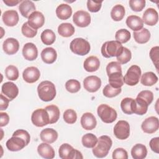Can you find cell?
Wrapping results in <instances>:
<instances>
[{
    "mask_svg": "<svg viewBox=\"0 0 159 159\" xmlns=\"http://www.w3.org/2000/svg\"><path fill=\"white\" fill-rule=\"evenodd\" d=\"M37 93L39 98L45 102L53 100L56 96L55 84L49 81H42L37 87Z\"/></svg>",
    "mask_w": 159,
    "mask_h": 159,
    "instance_id": "6da1fadb",
    "label": "cell"
},
{
    "mask_svg": "<svg viewBox=\"0 0 159 159\" xmlns=\"http://www.w3.org/2000/svg\"><path fill=\"white\" fill-rule=\"evenodd\" d=\"M112 145L111 139L107 135H102L98 139L96 145L93 148V153L98 158H104L109 153Z\"/></svg>",
    "mask_w": 159,
    "mask_h": 159,
    "instance_id": "7a4b0ae2",
    "label": "cell"
},
{
    "mask_svg": "<svg viewBox=\"0 0 159 159\" xmlns=\"http://www.w3.org/2000/svg\"><path fill=\"white\" fill-rule=\"evenodd\" d=\"M124 47L117 40L107 41L101 47V53L105 58L117 57L122 52Z\"/></svg>",
    "mask_w": 159,
    "mask_h": 159,
    "instance_id": "3957f363",
    "label": "cell"
},
{
    "mask_svg": "<svg viewBox=\"0 0 159 159\" xmlns=\"http://www.w3.org/2000/svg\"><path fill=\"white\" fill-rule=\"evenodd\" d=\"M97 112L101 120L107 124L114 122L117 117L116 111L106 104H100L98 107Z\"/></svg>",
    "mask_w": 159,
    "mask_h": 159,
    "instance_id": "277c9868",
    "label": "cell"
},
{
    "mask_svg": "<svg viewBox=\"0 0 159 159\" xmlns=\"http://www.w3.org/2000/svg\"><path fill=\"white\" fill-rule=\"evenodd\" d=\"M70 48L73 53L81 56L88 54L91 49L89 43L83 38L73 39L70 43Z\"/></svg>",
    "mask_w": 159,
    "mask_h": 159,
    "instance_id": "5b68a950",
    "label": "cell"
},
{
    "mask_svg": "<svg viewBox=\"0 0 159 159\" xmlns=\"http://www.w3.org/2000/svg\"><path fill=\"white\" fill-rule=\"evenodd\" d=\"M59 157L62 159L83 158L81 153L68 143H63L58 150Z\"/></svg>",
    "mask_w": 159,
    "mask_h": 159,
    "instance_id": "8992f818",
    "label": "cell"
},
{
    "mask_svg": "<svg viewBox=\"0 0 159 159\" xmlns=\"http://www.w3.org/2000/svg\"><path fill=\"white\" fill-rule=\"evenodd\" d=\"M140 76V68L135 65H132L128 69L124 77H123L124 83L129 86H135L139 82Z\"/></svg>",
    "mask_w": 159,
    "mask_h": 159,
    "instance_id": "52a82bcc",
    "label": "cell"
},
{
    "mask_svg": "<svg viewBox=\"0 0 159 159\" xmlns=\"http://www.w3.org/2000/svg\"><path fill=\"white\" fill-rule=\"evenodd\" d=\"M31 120L34 125L37 127H42L48 124L49 116L45 109H37L35 110L31 116Z\"/></svg>",
    "mask_w": 159,
    "mask_h": 159,
    "instance_id": "ba28073f",
    "label": "cell"
},
{
    "mask_svg": "<svg viewBox=\"0 0 159 159\" xmlns=\"http://www.w3.org/2000/svg\"><path fill=\"white\" fill-rule=\"evenodd\" d=\"M114 134L119 140L127 139L130 135V125L128 122L119 120L114 127Z\"/></svg>",
    "mask_w": 159,
    "mask_h": 159,
    "instance_id": "9c48e42d",
    "label": "cell"
},
{
    "mask_svg": "<svg viewBox=\"0 0 159 159\" xmlns=\"http://www.w3.org/2000/svg\"><path fill=\"white\" fill-rule=\"evenodd\" d=\"M73 20L78 27H86L91 23V16L88 12L80 10L75 12L73 16Z\"/></svg>",
    "mask_w": 159,
    "mask_h": 159,
    "instance_id": "30bf717a",
    "label": "cell"
},
{
    "mask_svg": "<svg viewBox=\"0 0 159 159\" xmlns=\"http://www.w3.org/2000/svg\"><path fill=\"white\" fill-rule=\"evenodd\" d=\"M6 145L9 150L17 152L24 148L27 144L25 140L20 136L12 135V137L6 142Z\"/></svg>",
    "mask_w": 159,
    "mask_h": 159,
    "instance_id": "8fae6325",
    "label": "cell"
},
{
    "mask_svg": "<svg viewBox=\"0 0 159 159\" xmlns=\"http://www.w3.org/2000/svg\"><path fill=\"white\" fill-rule=\"evenodd\" d=\"M141 128L145 133L149 134L155 133L159 128L158 119L155 116L147 117L143 121Z\"/></svg>",
    "mask_w": 159,
    "mask_h": 159,
    "instance_id": "7c38bea8",
    "label": "cell"
},
{
    "mask_svg": "<svg viewBox=\"0 0 159 159\" xmlns=\"http://www.w3.org/2000/svg\"><path fill=\"white\" fill-rule=\"evenodd\" d=\"M84 89L90 93L96 92L101 86V79L94 75L87 76L83 80Z\"/></svg>",
    "mask_w": 159,
    "mask_h": 159,
    "instance_id": "4fadbf2b",
    "label": "cell"
},
{
    "mask_svg": "<svg viewBox=\"0 0 159 159\" xmlns=\"http://www.w3.org/2000/svg\"><path fill=\"white\" fill-rule=\"evenodd\" d=\"M1 93L6 96L10 101H12L17 96L19 89L14 83L8 81L2 85Z\"/></svg>",
    "mask_w": 159,
    "mask_h": 159,
    "instance_id": "5bb4252c",
    "label": "cell"
},
{
    "mask_svg": "<svg viewBox=\"0 0 159 159\" xmlns=\"http://www.w3.org/2000/svg\"><path fill=\"white\" fill-rule=\"evenodd\" d=\"M40 76L39 70L35 66H30L25 68L22 73V77L24 81L28 83L36 82Z\"/></svg>",
    "mask_w": 159,
    "mask_h": 159,
    "instance_id": "9a60e30c",
    "label": "cell"
},
{
    "mask_svg": "<svg viewBox=\"0 0 159 159\" xmlns=\"http://www.w3.org/2000/svg\"><path fill=\"white\" fill-rule=\"evenodd\" d=\"M28 24L34 29L42 27L45 23V17L43 14L39 11H34L28 18Z\"/></svg>",
    "mask_w": 159,
    "mask_h": 159,
    "instance_id": "2e32d148",
    "label": "cell"
},
{
    "mask_svg": "<svg viewBox=\"0 0 159 159\" xmlns=\"http://www.w3.org/2000/svg\"><path fill=\"white\" fill-rule=\"evenodd\" d=\"M24 58L29 61H33L37 58L38 50L35 44L31 42L25 43L22 48Z\"/></svg>",
    "mask_w": 159,
    "mask_h": 159,
    "instance_id": "e0dca14e",
    "label": "cell"
},
{
    "mask_svg": "<svg viewBox=\"0 0 159 159\" xmlns=\"http://www.w3.org/2000/svg\"><path fill=\"white\" fill-rule=\"evenodd\" d=\"M19 15L15 10H7L2 15V19L4 24L9 27L15 26L19 22Z\"/></svg>",
    "mask_w": 159,
    "mask_h": 159,
    "instance_id": "ac0fdd59",
    "label": "cell"
},
{
    "mask_svg": "<svg viewBox=\"0 0 159 159\" xmlns=\"http://www.w3.org/2000/svg\"><path fill=\"white\" fill-rule=\"evenodd\" d=\"M4 52L7 55H14L16 53L19 48V43L17 39L14 38H7L2 44Z\"/></svg>",
    "mask_w": 159,
    "mask_h": 159,
    "instance_id": "d6986e66",
    "label": "cell"
},
{
    "mask_svg": "<svg viewBox=\"0 0 159 159\" xmlns=\"http://www.w3.org/2000/svg\"><path fill=\"white\" fill-rule=\"evenodd\" d=\"M81 124L84 129L91 130L96 127L97 121L92 113L85 112L81 117Z\"/></svg>",
    "mask_w": 159,
    "mask_h": 159,
    "instance_id": "ffe728a7",
    "label": "cell"
},
{
    "mask_svg": "<svg viewBox=\"0 0 159 159\" xmlns=\"http://www.w3.org/2000/svg\"><path fill=\"white\" fill-rule=\"evenodd\" d=\"M142 20L148 25H155L158 20V14L157 11L153 8H148L143 12Z\"/></svg>",
    "mask_w": 159,
    "mask_h": 159,
    "instance_id": "44dd1931",
    "label": "cell"
},
{
    "mask_svg": "<svg viewBox=\"0 0 159 159\" xmlns=\"http://www.w3.org/2000/svg\"><path fill=\"white\" fill-rule=\"evenodd\" d=\"M37 152L39 155L47 159L53 158L55 155V150L53 147L46 142L42 143L38 146Z\"/></svg>",
    "mask_w": 159,
    "mask_h": 159,
    "instance_id": "7402d4cb",
    "label": "cell"
},
{
    "mask_svg": "<svg viewBox=\"0 0 159 159\" xmlns=\"http://www.w3.org/2000/svg\"><path fill=\"white\" fill-rule=\"evenodd\" d=\"M19 9L21 15L25 17L29 18V16L35 11V6L34 3L29 0L22 1L19 6Z\"/></svg>",
    "mask_w": 159,
    "mask_h": 159,
    "instance_id": "603a6c76",
    "label": "cell"
},
{
    "mask_svg": "<svg viewBox=\"0 0 159 159\" xmlns=\"http://www.w3.org/2000/svg\"><path fill=\"white\" fill-rule=\"evenodd\" d=\"M40 139L48 143H52L55 142L58 138L57 132L52 128H46L43 129L40 134Z\"/></svg>",
    "mask_w": 159,
    "mask_h": 159,
    "instance_id": "cb8c5ba5",
    "label": "cell"
},
{
    "mask_svg": "<svg viewBox=\"0 0 159 159\" xmlns=\"http://www.w3.org/2000/svg\"><path fill=\"white\" fill-rule=\"evenodd\" d=\"M126 24L131 30L134 31H138L143 28V22L140 17L135 15H131L127 17L126 19Z\"/></svg>",
    "mask_w": 159,
    "mask_h": 159,
    "instance_id": "d4e9b609",
    "label": "cell"
},
{
    "mask_svg": "<svg viewBox=\"0 0 159 159\" xmlns=\"http://www.w3.org/2000/svg\"><path fill=\"white\" fill-rule=\"evenodd\" d=\"M42 61L47 64H52L55 61L57 58L56 50L52 47H47L41 52Z\"/></svg>",
    "mask_w": 159,
    "mask_h": 159,
    "instance_id": "484cf974",
    "label": "cell"
},
{
    "mask_svg": "<svg viewBox=\"0 0 159 159\" xmlns=\"http://www.w3.org/2000/svg\"><path fill=\"white\" fill-rule=\"evenodd\" d=\"M83 66L84 70L88 72L96 71L100 66L99 60L96 56H90L84 60Z\"/></svg>",
    "mask_w": 159,
    "mask_h": 159,
    "instance_id": "4316f807",
    "label": "cell"
},
{
    "mask_svg": "<svg viewBox=\"0 0 159 159\" xmlns=\"http://www.w3.org/2000/svg\"><path fill=\"white\" fill-rule=\"evenodd\" d=\"M56 14L58 19L66 20L71 17L72 9L71 6L67 4H61L56 9Z\"/></svg>",
    "mask_w": 159,
    "mask_h": 159,
    "instance_id": "83f0119b",
    "label": "cell"
},
{
    "mask_svg": "<svg viewBox=\"0 0 159 159\" xmlns=\"http://www.w3.org/2000/svg\"><path fill=\"white\" fill-rule=\"evenodd\" d=\"M120 107L122 112L126 114H134L135 109V99L131 98H124L120 102Z\"/></svg>",
    "mask_w": 159,
    "mask_h": 159,
    "instance_id": "f1b7e54d",
    "label": "cell"
},
{
    "mask_svg": "<svg viewBox=\"0 0 159 159\" xmlns=\"http://www.w3.org/2000/svg\"><path fill=\"white\" fill-rule=\"evenodd\" d=\"M133 35L135 41L140 44H143L148 42L151 36L150 32L146 28H142L140 30L134 31Z\"/></svg>",
    "mask_w": 159,
    "mask_h": 159,
    "instance_id": "f546056e",
    "label": "cell"
},
{
    "mask_svg": "<svg viewBox=\"0 0 159 159\" xmlns=\"http://www.w3.org/2000/svg\"><path fill=\"white\" fill-rule=\"evenodd\" d=\"M131 155L134 159L145 158L147 155V147L143 144L137 143L132 148Z\"/></svg>",
    "mask_w": 159,
    "mask_h": 159,
    "instance_id": "4dcf8cb0",
    "label": "cell"
},
{
    "mask_svg": "<svg viewBox=\"0 0 159 159\" xmlns=\"http://www.w3.org/2000/svg\"><path fill=\"white\" fill-rule=\"evenodd\" d=\"M109 84L114 88H120L124 84L122 72H114L108 75Z\"/></svg>",
    "mask_w": 159,
    "mask_h": 159,
    "instance_id": "1f68e13d",
    "label": "cell"
},
{
    "mask_svg": "<svg viewBox=\"0 0 159 159\" xmlns=\"http://www.w3.org/2000/svg\"><path fill=\"white\" fill-rule=\"evenodd\" d=\"M157 76L152 71L144 73L141 77V83L146 86H152L158 81Z\"/></svg>",
    "mask_w": 159,
    "mask_h": 159,
    "instance_id": "d6a6232c",
    "label": "cell"
},
{
    "mask_svg": "<svg viewBox=\"0 0 159 159\" xmlns=\"http://www.w3.org/2000/svg\"><path fill=\"white\" fill-rule=\"evenodd\" d=\"M58 33L63 37H69L75 33V27L70 23H62L58 27Z\"/></svg>",
    "mask_w": 159,
    "mask_h": 159,
    "instance_id": "836d02e7",
    "label": "cell"
},
{
    "mask_svg": "<svg viewBox=\"0 0 159 159\" xmlns=\"http://www.w3.org/2000/svg\"><path fill=\"white\" fill-rule=\"evenodd\" d=\"M45 109L48 114L50 124L57 122L60 117V110L58 107L55 105H49L46 106Z\"/></svg>",
    "mask_w": 159,
    "mask_h": 159,
    "instance_id": "e575fe53",
    "label": "cell"
},
{
    "mask_svg": "<svg viewBox=\"0 0 159 159\" xmlns=\"http://www.w3.org/2000/svg\"><path fill=\"white\" fill-rule=\"evenodd\" d=\"M125 13L124 7L121 4H117L112 7L111 11V16L114 20L120 21L124 18Z\"/></svg>",
    "mask_w": 159,
    "mask_h": 159,
    "instance_id": "d590c367",
    "label": "cell"
},
{
    "mask_svg": "<svg viewBox=\"0 0 159 159\" xmlns=\"http://www.w3.org/2000/svg\"><path fill=\"white\" fill-rule=\"evenodd\" d=\"M40 39L43 43L47 45H50L53 44L55 41L56 35L53 30L50 29H45L42 32Z\"/></svg>",
    "mask_w": 159,
    "mask_h": 159,
    "instance_id": "8d00e7d4",
    "label": "cell"
},
{
    "mask_svg": "<svg viewBox=\"0 0 159 159\" xmlns=\"http://www.w3.org/2000/svg\"><path fill=\"white\" fill-rule=\"evenodd\" d=\"M81 142L84 147L86 148H93L98 142V138L94 134L88 133L82 137Z\"/></svg>",
    "mask_w": 159,
    "mask_h": 159,
    "instance_id": "74e56055",
    "label": "cell"
},
{
    "mask_svg": "<svg viewBox=\"0 0 159 159\" xmlns=\"http://www.w3.org/2000/svg\"><path fill=\"white\" fill-rule=\"evenodd\" d=\"M135 109L134 114L137 115H143L145 114L148 110V106H149L144 100L140 98L137 97L135 99Z\"/></svg>",
    "mask_w": 159,
    "mask_h": 159,
    "instance_id": "f35d334b",
    "label": "cell"
},
{
    "mask_svg": "<svg viewBox=\"0 0 159 159\" xmlns=\"http://www.w3.org/2000/svg\"><path fill=\"white\" fill-rule=\"evenodd\" d=\"M131 37L130 32L125 29L118 30L115 35L116 40L119 42L120 43H124L127 42Z\"/></svg>",
    "mask_w": 159,
    "mask_h": 159,
    "instance_id": "ab89813d",
    "label": "cell"
},
{
    "mask_svg": "<svg viewBox=\"0 0 159 159\" xmlns=\"http://www.w3.org/2000/svg\"><path fill=\"white\" fill-rule=\"evenodd\" d=\"M65 88L68 92L71 93H75L80 91L81 88V84L78 80L71 79L66 82Z\"/></svg>",
    "mask_w": 159,
    "mask_h": 159,
    "instance_id": "60d3db41",
    "label": "cell"
},
{
    "mask_svg": "<svg viewBox=\"0 0 159 159\" xmlns=\"http://www.w3.org/2000/svg\"><path fill=\"white\" fill-rule=\"evenodd\" d=\"M5 75L8 80L15 81L19 78V70L16 66L9 65L5 70Z\"/></svg>",
    "mask_w": 159,
    "mask_h": 159,
    "instance_id": "b9f144b4",
    "label": "cell"
},
{
    "mask_svg": "<svg viewBox=\"0 0 159 159\" xmlns=\"http://www.w3.org/2000/svg\"><path fill=\"white\" fill-rule=\"evenodd\" d=\"M117 62L120 64H125L129 62L132 58V53L130 50L126 47H124L121 53L116 57Z\"/></svg>",
    "mask_w": 159,
    "mask_h": 159,
    "instance_id": "7bdbcfd3",
    "label": "cell"
},
{
    "mask_svg": "<svg viewBox=\"0 0 159 159\" xmlns=\"http://www.w3.org/2000/svg\"><path fill=\"white\" fill-rule=\"evenodd\" d=\"M121 88H114L112 87L109 84H107L102 90V93L104 96L107 98H113L121 93Z\"/></svg>",
    "mask_w": 159,
    "mask_h": 159,
    "instance_id": "ee69618b",
    "label": "cell"
},
{
    "mask_svg": "<svg viewBox=\"0 0 159 159\" xmlns=\"http://www.w3.org/2000/svg\"><path fill=\"white\" fill-rule=\"evenodd\" d=\"M63 119L65 122L68 124H74L77 119L76 112L71 109H66L63 113Z\"/></svg>",
    "mask_w": 159,
    "mask_h": 159,
    "instance_id": "f6af8a7d",
    "label": "cell"
},
{
    "mask_svg": "<svg viewBox=\"0 0 159 159\" xmlns=\"http://www.w3.org/2000/svg\"><path fill=\"white\" fill-rule=\"evenodd\" d=\"M21 31L22 34L25 37L28 38L34 37L37 33V30L34 29L32 27H30L27 22L24 23L21 28Z\"/></svg>",
    "mask_w": 159,
    "mask_h": 159,
    "instance_id": "bcb514c9",
    "label": "cell"
},
{
    "mask_svg": "<svg viewBox=\"0 0 159 159\" xmlns=\"http://www.w3.org/2000/svg\"><path fill=\"white\" fill-rule=\"evenodd\" d=\"M145 0H130L129 6L131 9L135 12H139L143 10L145 6Z\"/></svg>",
    "mask_w": 159,
    "mask_h": 159,
    "instance_id": "7dc6e473",
    "label": "cell"
},
{
    "mask_svg": "<svg viewBox=\"0 0 159 159\" xmlns=\"http://www.w3.org/2000/svg\"><path fill=\"white\" fill-rule=\"evenodd\" d=\"M138 98H141L142 99L144 100L148 105H150L153 99V94L151 91L149 90H143L140 91L137 96Z\"/></svg>",
    "mask_w": 159,
    "mask_h": 159,
    "instance_id": "c3c4849f",
    "label": "cell"
},
{
    "mask_svg": "<svg viewBox=\"0 0 159 159\" xmlns=\"http://www.w3.org/2000/svg\"><path fill=\"white\" fill-rule=\"evenodd\" d=\"M106 72L107 76L114 72H122L120 64L117 61H111L106 66Z\"/></svg>",
    "mask_w": 159,
    "mask_h": 159,
    "instance_id": "681fc988",
    "label": "cell"
},
{
    "mask_svg": "<svg viewBox=\"0 0 159 159\" xmlns=\"http://www.w3.org/2000/svg\"><path fill=\"white\" fill-rule=\"evenodd\" d=\"M102 1H91L88 0L87 1V7L88 10L91 12H98L102 6Z\"/></svg>",
    "mask_w": 159,
    "mask_h": 159,
    "instance_id": "f907efd6",
    "label": "cell"
},
{
    "mask_svg": "<svg viewBox=\"0 0 159 159\" xmlns=\"http://www.w3.org/2000/svg\"><path fill=\"white\" fill-rule=\"evenodd\" d=\"M158 50L159 47L158 46L153 47L151 48L149 53L150 57L157 70L158 69Z\"/></svg>",
    "mask_w": 159,
    "mask_h": 159,
    "instance_id": "816d5d0a",
    "label": "cell"
},
{
    "mask_svg": "<svg viewBox=\"0 0 159 159\" xmlns=\"http://www.w3.org/2000/svg\"><path fill=\"white\" fill-rule=\"evenodd\" d=\"M112 158L114 159H127L128 154L125 150L122 148H117L112 152Z\"/></svg>",
    "mask_w": 159,
    "mask_h": 159,
    "instance_id": "f5cc1de1",
    "label": "cell"
},
{
    "mask_svg": "<svg viewBox=\"0 0 159 159\" xmlns=\"http://www.w3.org/2000/svg\"><path fill=\"white\" fill-rule=\"evenodd\" d=\"M12 135H19V136H20V137H22V139H24L25 140V141L26 142L27 145L30 142V134H29V132L27 131H26L25 130L18 129L13 133Z\"/></svg>",
    "mask_w": 159,
    "mask_h": 159,
    "instance_id": "db71d44e",
    "label": "cell"
},
{
    "mask_svg": "<svg viewBox=\"0 0 159 159\" xmlns=\"http://www.w3.org/2000/svg\"><path fill=\"white\" fill-rule=\"evenodd\" d=\"M150 148L154 152L158 153H159V137H154L152 139L149 143Z\"/></svg>",
    "mask_w": 159,
    "mask_h": 159,
    "instance_id": "11a10c76",
    "label": "cell"
},
{
    "mask_svg": "<svg viewBox=\"0 0 159 159\" xmlns=\"http://www.w3.org/2000/svg\"><path fill=\"white\" fill-rule=\"evenodd\" d=\"M0 96H1L0 110L1 111H4V110H6L7 108L10 100L6 96H5L2 93H1L0 94Z\"/></svg>",
    "mask_w": 159,
    "mask_h": 159,
    "instance_id": "9f6ffc18",
    "label": "cell"
},
{
    "mask_svg": "<svg viewBox=\"0 0 159 159\" xmlns=\"http://www.w3.org/2000/svg\"><path fill=\"white\" fill-rule=\"evenodd\" d=\"M1 116V122H0V126L4 127L6 126L9 121V117L8 114L6 112H1L0 113Z\"/></svg>",
    "mask_w": 159,
    "mask_h": 159,
    "instance_id": "6f0895ef",
    "label": "cell"
},
{
    "mask_svg": "<svg viewBox=\"0 0 159 159\" xmlns=\"http://www.w3.org/2000/svg\"><path fill=\"white\" fill-rule=\"evenodd\" d=\"M21 0H3V2L5 3L7 6H14L21 2Z\"/></svg>",
    "mask_w": 159,
    "mask_h": 159,
    "instance_id": "680465c9",
    "label": "cell"
}]
</instances>
